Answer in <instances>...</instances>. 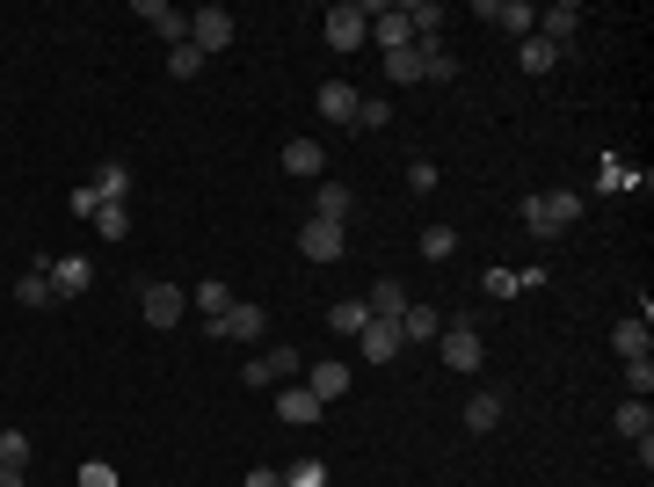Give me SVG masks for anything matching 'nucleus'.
I'll use <instances>...</instances> for the list:
<instances>
[{
    "mask_svg": "<svg viewBox=\"0 0 654 487\" xmlns=\"http://www.w3.org/2000/svg\"><path fill=\"white\" fill-rule=\"evenodd\" d=\"M298 371H306V364H298V349H262V357H255L241 379H247V386H291Z\"/></svg>",
    "mask_w": 654,
    "mask_h": 487,
    "instance_id": "6e6552de",
    "label": "nucleus"
},
{
    "mask_svg": "<svg viewBox=\"0 0 654 487\" xmlns=\"http://www.w3.org/2000/svg\"><path fill=\"white\" fill-rule=\"evenodd\" d=\"M0 487H29V480H23V473H15V465H0Z\"/></svg>",
    "mask_w": 654,
    "mask_h": 487,
    "instance_id": "37998d69",
    "label": "nucleus"
},
{
    "mask_svg": "<svg viewBox=\"0 0 654 487\" xmlns=\"http://www.w3.org/2000/svg\"><path fill=\"white\" fill-rule=\"evenodd\" d=\"M277 414H284L291 430H313V422H320V414H328V408H320L313 393H306V386H298V379H291V386L277 393Z\"/></svg>",
    "mask_w": 654,
    "mask_h": 487,
    "instance_id": "ddd939ff",
    "label": "nucleus"
},
{
    "mask_svg": "<svg viewBox=\"0 0 654 487\" xmlns=\"http://www.w3.org/2000/svg\"><path fill=\"white\" fill-rule=\"evenodd\" d=\"M363 37H371V15H363V0H342V8H328V44H335V51H357Z\"/></svg>",
    "mask_w": 654,
    "mask_h": 487,
    "instance_id": "39448f33",
    "label": "nucleus"
},
{
    "mask_svg": "<svg viewBox=\"0 0 654 487\" xmlns=\"http://www.w3.org/2000/svg\"><path fill=\"white\" fill-rule=\"evenodd\" d=\"M386 80H393V88H414V80H422V59H414V44H408V51H386Z\"/></svg>",
    "mask_w": 654,
    "mask_h": 487,
    "instance_id": "c85d7f7f",
    "label": "nucleus"
},
{
    "mask_svg": "<svg viewBox=\"0 0 654 487\" xmlns=\"http://www.w3.org/2000/svg\"><path fill=\"white\" fill-rule=\"evenodd\" d=\"M357 349H363V364H393V357L408 349V335H400V320H379V313H371V328L357 335Z\"/></svg>",
    "mask_w": 654,
    "mask_h": 487,
    "instance_id": "0eeeda50",
    "label": "nucleus"
},
{
    "mask_svg": "<svg viewBox=\"0 0 654 487\" xmlns=\"http://www.w3.org/2000/svg\"><path fill=\"white\" fill-rule=\"evenodd\" d=\"M284 487H328V465H320V459H298L284 473Z\"/></svg>",
    "mask_w": 654,
    "mask_h": 487,
    "instance_id": "e433bc0d",
    "label": "nucleus"
},
{
    "mask_svg": "<svg viewBox=\"0 0 654 487\" xmlns=\"http://www.w3.org/2000/svg\"><path fill=\"white\" fill-rule=\"evenodd\" d=\"M363 306H371V313H379V320H400V313H408V292H400V284H393V277H379V284H371V298H363Z\"/></svg>",
    "mask_w": 654,
    "mask_h": 487,
    "instance_id": "bb28decb",
    "label": "nucleus"
},
{
    "mask_svg": "<svg viewBox=\"0 0 654 487\" xmlns=\"http://www.w3.org/2000/svg\"><path fill=\"white\" fill-rule=\"evenodd\" d=\"M0 465H15V473L29 465V437L23 430H0Z\"/></svg>",
    "mask_w": 654,
    "mask_h": 487,
    "instance_id": "f704fd0d",
    "label": "nucleus"
},
{
    "mask_svg": "<svg viewBox=\"0 0 654 487\" xmlns=\"http://www.w3.org/2000/svg\"><path fill=\"white\" fill-rule=\"evenodd\" d=\"M473 15H480V23H502L509 37H531V29H538V8H531V0H480Z\"/></svg>",
    "mask_w": 654,
    "mask_h": 487,
    "instance_id": "1a4fd4ad",
    "label": "nucleus"
},
{
    "mask_svg": "<svg viewBox=\"0 0 654 487\" xmlns=\"http://www.w3.org/2000/svg\"><path fill=\"white\" fill-rule=\"evenodd\" d=\"M451 247H459V233H451V226H429V233H422V255H429V262H444Z\"/></svg>",
    "mask_w": 654,
    "mask_h": 487,
    "instance_id": "4c0bfd02",
    "label": "nucleus"
},
{
    "mask_svg": "<svg viewBox=\"0 0 654 487\" xmlns=\"http://www.w3.org/2000/svg\"><path fill=\"white\" fill-rule=\"evenodd\" d=\"M654 393V357H632L626 364V400H647Z\"/></svg>",
    "mask_w": 654,
    "mask_h": 487,
    "instance_id": "2f4dec72",
    "label": "nucleus"
},
{
    "mask_svg": "<svg viewBox=\"0 0 654 487\" xmlns=\"http://www.w3.org/2000/svg\"><path fill=\"white\" fill-rule=\"evenodd\" d=\"M436 349H444V364L451 371H480V335H473V328H444Z\"/></svg>",
    "mask_w": 654,
    "mask_h": 487,
    "instance_id": "f8f14e48",
    "label": "nucleus"
},
{
    "mask_svg": "<svg viewBox=\"0 0 654 487\" xmlns=\"http://www.w3.org/2000/svg\"><path fill=\"white\" fill-rule=\"evenodd\" d=\"M328 328H335V335H349V342H357L363 328H371V306H363V298H342V306H328Z\"/></svg>",
    "mask_w": 654,
    "mask_h": 487,
    "instance_id": "b1692460",
    "label": "nucleus"
},
{
    "mask_svg": "<svg viewBox=\"0 0 654 487\" xmlns=\"http://www.w3.org/2000/svg\"><path fill=\"white\" fill-rule=\"evenodd\" d=\"M357 88H349V80H320V117L328 124H357Z\"/></svg>",
    "mask_w": 654,
    "mask_h": 487,
    "instance_id": "f3484780",
    "label": "nucleus"
},
{
    "mask_svg": "<svg viewBox=\"0 0 654 487\" xmlns=\"http://www.w3.org/2000/svg\"><path fill=\"white\" fill-rule=\"evenodd\" d=\"M298 247H306L313 262H342V247H349V226H320V219H306Z\"/></svg>",
    "mask_w": 654,
    "mask_h": 487,
    "instance_id": "9b49d317",
    "label": "nucleus"
},
{
    "mask_svg": "<svg viewBox=\"0 0 654 487\" xmlns=\"http://www.w3.org/2000/svg\"><path fill=\"white\" fill-rule=\"evenodd\" d=\"M204 66H211V59H204L196 44H175V51H168V74H175V80H196Z\"/></svg>",
    "mask_w": 654,
    "mask_h": 487,
    "instance_id": "c756f323",
    "label": "nucleus"
},
{
    "mask_svg": "<svg viewBox=\"0 0 654 487\" xmlns=\"http://www.w3.org/2000/svg\"><path fill=\"white\" fill-rule=\"evenodd\" d=\"M524 292V277L516 269H487V298H516Z\"/></svg>",
    "mask_w": 654,
    "mask_h": 487,
    "instance_id": "58836bf2",
    "label": "nucleus"
},
{
    "mask_svg": "<svg viewBox=\"0 0 654 487\" xmlns=\"http://www.w3.org/2000/svg\"><path fill=\"white\" fill-rule=\"evenodd\" d=\"M516 66H524V74H553V66H560V51L531 29V37H516Z\"/></svg>",
    "mask_w": 654,
    "mask_h": 487,
    "instance_id": "4be33fe9",
    "label": "nucleus"
},
{
    "mask_svg": "<svg viewBox=\"0 0 654 487\" xmlns=\"http://www.w3.org/2000/svg\"><path fill=\"white\" fill-rule=\"evenodd\" d=\"M408 190H414V196L436 190V161H414V168H408Z\"/></svg>",
    "mask_w": 654,
    "mask_h": 487,
    "instance_id": "a19ab883",
    "label": "nucleus"
},
{
    "mask_svg": "<svg viewBox=\"0 0 654 487\" xmlns=\"http://www.w3.org/2000/svg\"><path fill=\"white\" fill-rule=\"evenodd\" d=\"M357 124H363V131H386V124H393V102L386 95H363L357 102Z\"/></svg>",
    "mask_w": 654,
    "mask_h": 487,
    "instance_id": "72a5a7b5",
    "label": "nucleus"
},
{
    "mask_svg": "<svg viewBox=\"0 0 654 487\" xmlns=\"http://www.w3.org/2000/svg\"><path fill=\"white\" fill-rule=\"evenodd\" d=\"M15 298H23V306H51V277L44 269H23V277H15Z\"/></svg>",
    "mask_w": 654,
    "mask_h": 487,
    "instance_id": "7c9ffc66",
    "label": "nucleus"
},
{
    "mask_svg": "<svg viewBox=\"0 0 654 487\" xmlns=\"http://www.w3.org/2000/svg\"><path fill=\"white\" fill-rule=\"evenodd\" d=\"M349 212H357L349 182H320V190H313V219L320 226H349Z\"/></svg>",
    "mask_w": 654,
    "mask_h": 487,
    "instance_id": "4468645a",
    "label": "nucleus"
},
{
    "mask_svg": "<svg viewBox=\"0 0 654 487\" xmlns=\"http://www.w3.org/2000/svg\"><path fill=\"white\" fill-rule=\"evenodd\" d=\"M139 15L161 29V37H168V51H175V44H190V15H175L168 0H139Z\"/></svg>",
    "mask_w": 654,
    "mask_h": 487,
    "instance_id": "a211bd4d",
    "label": "nucleus"
},
{
    "mask_svg": "<svg viewBox=\"0 0 654 487\" xmlns=\"http://www.w3.org/2000/svg\"><path fill=\"white\" fill-rule=\"evenodd\" d=\"M190 306H204V313H226V306H233V292H226V284H196V292H190Z\"/></svg>",
    "mask_w": 654,
    "mask_h": 487,
    "instance_id": "c9c22d12",
    "label": "nucleus"
},
{
    "mask_svg": "<svg viewBox=\"0 0 654 487\" xmlns=\"http://www.w3.org/2000/svg\"><path fill=\"white\" fill-rule=\"evenodd\" d=\"M51 298H80L88 284H95V269H88V255H51Z\"/></svg>",
    "mask_w": 654,
    "mask_h": 487,
    "instance_id": "9d476101",
    "label": "nucleus"
},
{
    "mask_svg": "<svg viewBox=\"0 0 654 487\" xmlns=\"http://www.w3.org/2000/svg\"><path fill=\"white\" fill-rule=\"evenodd\" d=\"M400 335L408 342H436L444 335V313H436V306H408V313H400Z\"/></svg>",
    "mask_w": 654,
    "mask_h": 487,
    "instance_id": "393cba45",
    "label": "nucleus"
},
{
    "mask_svg": "<svg viewBox=\"0 0 654 487\" xmlns=\"http://www.w3.org/2000/svg\"><path fill=\"white\" fill-rule=\"evenodd\" d=\"M320 168H328L320 139H284V175H320Z\"/></svg>",
    "mask_w": 654,
    "mask_h": 487,
    "instance_id": "aec40b11",
    "label": "nucleus"
},
{
    "mask_svg": "<svg viewBox=\"0 0 654 487\" xmlns=\"http://www.w3.org/2000/svg\"><path fill=\"white\" fill-rule=\"evenodd\" d=\"M190 44L204 51V59L233 51V15H226V8H196V15H190Z\"/></svg>",
    "mask_w": 654,
    "mask_h": 487,
    "instance_id": "f03ea898",
    "label": "nucleus"
},
{
    "mask_svg": "<svg viewBox=\"0 0 654 487\" xmlns=\"http://www.w3.org/2000/svg\"><path fill=\"white\" fill-rule=\"evenodd\" d=\"M241 487H284V473H277V465H255V473H247Z\"/></svg>",
    "mask_w": 654,
    "mask_h": 487,
    "instance_id": "79ce46f5",
    "label": "nucleus"
},
{
    "mask_svg": "<svg viewBox=\"0 0 654 487\" xmlns=\"http://www.w3.org/2000/svg\"><path fill=\"white\" fill-rule=\"evenodd\" d=\"M211 335L218 342H262L269 335V313H262V306H226V313L211 320Z\"/></svg>",
    "mask_w": 654,
    "mask_h": 487,
    "instance_id": "423d86ee",
    "label": "nucleus"
},
{
    "mask_svg": "<svg viewBox=\"0 0 654 487\" xmlns=\"http://www.w3.org/2000/svg\"><path fill=\"white\" fill-rule=\"evenodd\" d=\"M502 414H509L502 393H473V400H465V430H473V437H487V430H502Z\"/></svg>",
    "mask_w": 654,
    "mask_h": 487,
    "instance_id": "6ab92c4d",
    "label": "nucleus"
},
{
    "mask_svg": "<svg viewBox=\"0 0 654 487\" xmlns=\"http://www.w3.org/2000/svg\"><path fill=\"white\" fill-rule=\"evenodd\" d=\"M80 487H117V465H102V459H88V465H80Z\"/></svg>",
    "mask_w": 654,
    "mask_h": 487,
    "instance_id": "ea45409f",
    "label": "nucleus"
},
{
    "mask_svg": "<svg viewBox=\"0 0 654 487\" xmlns=\"http://www.w3.org/2000/svg\"><path fill=\"white\" fill-rule=\"evenodd\" d=\"M414 59H422V80H459V59L444 37H414Z\"/></svg>",
    "mask_w": 654,
    "mask_h": 487,
    "instance_id": "dca6fc26",
    "label": "nucleus"
},
{
    "mask_svg": "<svg viewBox=\"0 0 654 487\" xmlns=\"http://www.w3.org/2000/svg\"><path fill=\"white\" fill-rule=\"evenodd\" d=\"M139 306H145V320H153V328H175V320L190 313V292H182V284H161V277H153V284L139 292Z\"/></svg>",
    "mask_w": 654,
    "mask_h": 487,
    "instance_id": "20e7f679",
    "label": "nucleus"
},
{
    "mask_svg": "<svg viewBox=\"0 0 654 487\" xmlns=\"http://www.w3.org/2000/svg\"><path fill=\"white\" fill-rule=\"evenodd\" d=\"M516 212H524V233H538V241H560V233L581 219V196H575V190H538V196H524Z\"/></svg>",
    "mask_w": 654,
    "mask_h": 487,
    "instance_id": "f257e3e1",
    "label": "nucleus"
},
{
    "mask_svg": "<svg viewBox=\"0 0 654 487\" xmlns=\"http://www.w3.org/2000/svg\"><path fill=\"white\" fill-rule=\"evenodd\" d=\"M611 349H618L626 364H632V357H647V349H654V328H647V313H626V320H618V328H611Z\"/></svg>",
    "mask_w": 654,
    "mask_h": 487,
    "instance_id": "2eb2a0df",
    "label": "nucleus"
},
{
    "mask_svg": "<svg viewBox=\"0 0 654 487\" xmlns=\"http://www.w3.org/2000/svg\"><path fill=\"white\" fill-rule=\"evenodd\" d=\"M306 393H313L320 408H328V400H342V393H349V364H313V379H306Z\"/></svg>",
    "mask_w": 654,
    "mask_h": 487,
    "instance_id": "5701e85b",
    "label": "nucleus"
},
{
    "mask_svg": "<svg viewBox=\"0 0 654 487\" xmlns=\"http://www.w3.org/2000/svg\"><path fill=\"white\" fill-rule=\"evenodd\" d=\"M88 190H95L102 204H124V196H131V168H124V161H102V168H95V182H88Z\"/></svg>",
    "mask_w": 654,
    "mask_h": 487,
    "instance_id": "412c9836",
    "label": "nucleus"
},
{
    "mask_svg": "<svg viewBox=\"0 0 654 487\" xmlns=\"http://www.w3.org/2000/svg\"><path fill=\"white\" fill-rule=\"evenodd\" d=\"M400 15H408L414 37H444V8L436 0H400Z\"/></svg>",
    "mask_w": 654,
    "mask_h": 487,
    "instance_id": "a878e982",
    "label": "nucleus"
},
{
    "mask_svg": "<svg viewBox=\"0 0 654 487\" xmlns=\"http://www.w3.org/2000/svg\"><path fill=\"white\" fill-rule=\"evenodd\" d=\"M538 37L553 51H575L581 44V8L575 0H560V8H538Z\"/></svg>",
    "mask_w": 654,
    "mask_h": 487,
    "instance_id": "7ed1b4c3",
    "label": "nucleus"
},
{
    "mask_svg": "<svg viewBox=\"0 0 654 487\" xmlns=\"http://www.w3.org/2000/svg\"><path fill=\"white\" fill-rule=\"evenodd\" d=\"M95 233H102V241H124V233H131V212H124V204H102V212H95Z\"/></svg>",
    "mask_w": 654,
    "mask_h": 487,
    "instance_id": "473e14b6",
    "label": "nucleus"
},
{
    "mask_svg": "<svg viewBox=\"0 0 654 487\" xmlns=\"http://www.w3.org/2000/svg\"><path fill=\"white\" fill-rule=\"evenodd\" d=\"M618 430H626L632 444H647L654 437V408H647V400H626V408H618Z\"/></svg>",
    "mask_w": 654,
    "mask_h": 487,
    "instance_id": "cd10ccee",
    "label": "nucleus"
}]
</instances>
